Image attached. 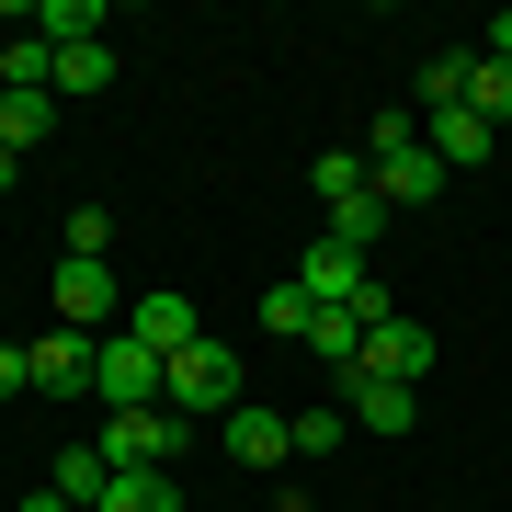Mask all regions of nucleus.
<instances>
[{
	"label": "nucleus",
	"instance_id": "f257e3e1",
	"mask_svg": "<svg viewBox=\"0 0 512 512\" xmlns=\"http://www.w3.org/2000/svg\"><path fill=\"white\" fill-rule=\"evenodd\" d=\"M160 410H171V421H205V410L228 421V410H239V353L217 342V330H205L194 353H171V376H160Z\"/></svg>",
	"mask_w": 512,
	"mask_h": 512
},
{
	"label": "nucleus",
	"instance_id": "f03ea898",
	"mask_svg": "<svg viewBox=\"0 0 512 512\" xmlns=\"http://www.w3.org/2000/svg\"><path fill=\"white\" fill-rule=\"evenodd\" d=\"M160 353H148V342H126V330H114V342H92V399L103 410H160Z\"/></svg>",
	"mask_w": 512,
	"mask_h": 512
},
{
	"label": "nucleus",
	"instance_id": "7ed1b4c3",
	"mask_svg": "<svg viewBox=\"0 0 512 512\" xmlns=\"http://www.w3.org/2000/svg\"><path fill=\"white\" fill-rule=\"evenodd\" d=\"M183 433H194V421H171V410H103V467H171V456H183Z\"/></svg>",
	"mask_w": 512,
	"mask_h": 512
},
{
	"label": "nucleus",
	"instance_id": "20e7f679",
	"mask_svg": "<svg viewBox=\"0 0 512 512\" xmlns=\"http://www.w3.org/2000/svg\"><path fill=\"white\" fill-rule=\"evenodd\" d=\"M296 285H308L319 296V308H365V296H376V274H365V251H342V239H308V262H296Z\"/></svg>",
	"mask_w": 512,
	"mask_h": 512
},
{
	"label": "nucleus",
	"instance_id": "39448f33",
	"mask_svg": "<svg viewBox=\"0 0 512 512\" xmlns=\"http://www.w3.org/2000/svg\"><path fill=\"white\" fill-rule=\"evenodd\" d=\"M126 342H148V353H160V365H171V353H194L205 342V319H194V296H137V308H126Z\"/></svg>",
	"mask_w": 512,
	"mask_h": 512
},
{
	"label": "nucleus",
	"instance_id": "423d86ee",
	"mask_svg": "<svg viewBox=\"0 0 512 512\" xmlns=\"http://www.w3.org/2000/svg\"><path fill=\"white\" fill-rule=\"evenodd\" d=\"M365 376H399V387H421V376H433V330H421L410 308H399V319H376V330H365Z\"/></svg>",
	"mask_w": 512,
	"mask_h": 512
},
{
	"label": "nucleus",
	"instance_id": "0eeeda50",
	"mask_svg": "<svg viewBox=\"0 0 512 512\" xmlns=\"http://www.w3.org/2000/svg\"><path fill=\"white\" fill-rule=\"evenodd\" d=\"M365 171H376L387 217H410V205H433V194H444V160H433L421 137H410V148H387V160H365Z\"/></svg>",
	"mask_w": 512,
	"mask_h": 512
},
{
	"label": "nucleus",
	"instance_id": "6e6552de",
	"mask_svg": "<svg viewBox=\"0 0 512 512\" xmlns=\"http://www.w3.org/2000/svg\"><path fill=\"white\" fill-rule=\"evenodd\" d=\"M114 308V262H57V330H103Z\"/></svg>",
	"mask_w": 512,
	"mask_h": 512
},
{
	"label": "nucleus",
	"instance_id": "1a4fd4ad",
	"mask_svg": "<svg viewBox=\"0 0 512 512\" xmlns=\"http://www.w3.org/2000/svg\"><path fill=\"white\" fill-rule=\"evenodd\" d=\"M342 410L365 421V433H410V421H421V387H399V376H365V365H353V376H342Z\"/></svg>",
	"mask_w": 512,
	"mask_h": 512
},
{
	"label": "nucleus",
	"instance_id": "9d476101",
	"mask_svg": "<svg viewBox=\"0 0 512 512\" xmlns=\"http://www.w3.org/2000/svg\"><path fill=\"white\" fill-rule=\"evenodd\" d=\"M490 137H501V126H478L467 103H444V114H421V148H433L444 171H478V160H490Z\"/></svg>",
	"mask_w": 512,
	"mask_h": 512
},
{
	"label": "nucleus",
	"instance_id": "9b49d317",
	"mask_svg": "<svg viewBox=\"0 0 512 512\" xmlns=\"http://www.w3.org/2000/svg\"><path fill=\"white\" fill-rule=\"evenodd\" d=\"M228 456H239V467H285V456H296V433H285V410H262V399H239V410H228Z\"/></svg>",
	"mask_w": 512,
	"mask_h": 512
},
{
	"label": "nucleus",
	"instance_id": "f8f14e48",
	"mask_svg": "<svg viewBox=\"0 0 512 512\" xmlns=\"http://www.w3.org/2000/svg\"><path fill=\"white\" fill-rule=\"evenodd\" d=\"M35 387L46 399H80V387H92V330H46L35 342Z\"/></svg>",
	"mask_w": 512,
	"mask_h": 512
},
{
	"label": "nucleus",
	"instance_id": "ddd939ff",
	"mask_svg": "<svg viewBox=\"0 0 512 512\" xmlns=\"http://www.w3.org/2000/svg\"><path fill=\"white\" fill-rule=\"evenodd\" d=\"M92 512H183V490H171V467H114Z\"/></svg>",
	"mask_w": 512,
	"mask_h": 512
},
{
	"label": "nucleus",
	"instance_id": "4468645a",
	"mask_svg": "<svg viewBox=\"0 0 512 512\" xmlns=\"http://www.w3.org/2000/svg\"><path fill=\"white\" fill-rule=\"evenodd\" d=\"M308 194H319V205H353V194H376L365 148H319V160H308Z\"/></svg>",
	"mask_w": 512,
	"mask_h": 512
},
{
	"label": "nucleus",
	"instance_id": "2eb2a0df",
	"mask_svg": "<svg viewBox=\"0 0 512 512\" xmlns=\"http://www.w3.org/2000/svg\"><path fill=\"white\" fill-rule=\"evenodd\" d=\"M308 353H319L330 376H353V365H365V319H353V308H319L308 319Z\"/></svg>",
	"mask_w": 512,
	"mask_h": 512
},
{
	"label": "nucleus",
	"instance_id": "dca6fc26",
	"mask_svg": "<svg viewBox=\"0 0 512 512\" xmlns=\"http://www.w3.org/2000/svg\"><path fill=\"white\" fill-rule=\"evenodd\" d=\"M467 114L478 126H512V57H467Z\"/></svg>",
	"mask_w": 512,
	"mask_h": 512
},
{
	"label": "nucleus",
	"instance_id": "f3484780",
	"mask_svg": "<svg viewBox=\"0 0 512 512\" xmlns=\"http://www.w3.org/2000/svg\"><path fill=\"white\" fill-rule=\"evenodd\" d=\"M35 35L46 46H92L103 35V0H35Z\"/></svg>",
	"mask_w": 512,
	"mask_h": 512
},
{
	"label": "nucleus",
	"instance_id": "a211bd4d",
	"mask_svg": "<svg viewBox=\"0 0 512 512\" xmlns=\"http://www.w3.org/2000/svg\"><path fill=\"white\" fill-rule=\"evenodd\" d=\"M103 478H114V467H103V444H57V501L92 512V501H103Z\"/></svg>",
	"mask_w": 512,
	"mask_h": 512
},
{
	"label": "nucleus",
	"instance_id": "6ab92c4d",
	"mask_svg": "<svg viewBox=\"0 0 512 512\" xmlns=\"http://www.w3.org/2000/svg\"><path fill=\"white\" fill-rule=\"evenodd\" d=\"M57 262H114V217H103V205L57 217Z\"/></svg>",
	"mask_w": 512,
	"mask_h": 512
},
{
	"label": "nucleus",
	"instance_id": "aec40b11",
	"mask_svg": "<svg viewBox=\"0 0 512 512\" xmlns=\"http://www.w3.org/2000/svg\"><path fill=\"white\" fill-rule=\"evenodd\" d=\"M57 126V92H0V148H35Z\"/></svg>",
	"mask_w": 512,
	"mask_h": 512
},
{
	"label": "nucleus",
	"instance_id": "412c9836",
	"mask_svg": "<svg viewBox=\"0 0 512 512\" xmlns=\"http://www.w3.org/2000/svg\"><path fill=\"white\" fill-rule=\"evenodd\" d=\"M57 92H114V46H57Z\"/></svg>",
	"mask_w": 512,
	"mask_h": 512
},
{
	"label": "nucleus",
	"instance_id": "4be33fe9",
	"mask_svg": "<svg viewBox=\"0 0 512 512\" xmlns=\"http://www.w3.org/2000/svg\"><path fill=\"white\" fill-rule=\"evenodd\" d=\"M285 433H296V456H330V444L353 433V410H342V399H319V410H285Z\"/></svg>",
	"mask_w": 512,
	"mask_h": 512
},
{
	"label": "nucleus",
	"instance_id": "5701e85b",
	"mask_svg": "<svg viewBox=\"0 0 512 512\" xmlns=\"http://www.w3.org/2000/svg\"><path fill=\"white\" fill-rule=\"evenodd\" d=\"M262 319H274V330H296V342H308V319H319V296H308V285H296V274H285L274 296H262Z\"/></svg>",
	"mask_w": 512,
	"mask_h": 512
},
{
	"label": "nucleus",
	"instance_id": "b1692460",
	"mask_svg": "<svg viewBox=\"0 0 512 512\" xmlns=\"http://www.w3.org/2000/svg\"><path fill=\"white\" fill-rule=\"evenodd\" d=\"M410 137H421V114H376V126L353 137V148H365V160H387V148H410Z\"/></svg>",
	"mask_w": 512,
	"mask_h": 512
},
{
	"label": "nucleus",
	"instance_id": "393cba45",
	"mask_svg": "<svg viewBox=\"0 0 512 512\" xmlns=\"http://www.w3.org/2000/svg\"><path fill=\"white\" fill-rule=\"evenodd\" d=\"M12 387H35V353H12V342H0V399H12Z\"/></svg>",
	"mask_w": 512,
	"mask_h": 512
},
{
	"label": "nucleus",
	"instance_id": "a878e982",
	"mask_svg": "<svg viewBox=\"0 0 512 512\" xmlns=\"http://www.w3.org/2000/svg\"><path fill=\"white\" fill-rule=\"evenodd\" d=\"M23 512H80V501H57V490H23Z\"/></svg>",
	"mask_w": 512,
	"mask_h": 512
},
{
	"label": "nucleus",
	"instance_id": "bb28decb",
	"mask_svg": "<svg viewBox=\"0 0 512 512\" xmlns=\"http://www.w3.org/2000/svg\"><path fill=\"white\" fill-rule=\"evenodd\" d=\"M12 183H23V148H0V194H12Z\"/></svg>",
	"mask_w": 512,
	"mask_h": 512
},
{
	"label": "nucleus",
	"instance_id": "cd10ccee",
	"mask_svg": "<svg viewBox=\"0 0 512 512\" xmlns=\"http://www.w3.org/2000/svg\"><path fill=\"white\" fill-rule=\"evenodd\" d=\"M490 57H512V12H501V23H490Z\"/></svg>",
	"mask_w": 512,
	"mask_h": 512
}]
</instances>
